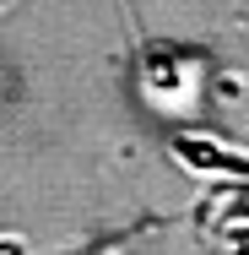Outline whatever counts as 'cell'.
<instances>
[{
  "instance_id": "cell-1",
  "label": "cell",
  "mask_w": 249,
  "mask_h": 255,
  "mask_svg": "<svg viewBox=\"0 0 249 255\" xmlns=\"http://www.w3.org/2000/svg\"><path fill=\"white\" fill-rule=\"evenodd\" d=\"M195 239L211 255H249V185L206 196L195 212Z\"/></svg>"
},
{
  "instance_id": "cell-2",
  "label": "cell",
  "mask_w": 249,
  "mask_h": 255,
  "mask_svg": "<svg viewBox=\"0 0 249 255\" xmlns=\"http://www.w3.org/2000/svg\"><path fill=\"white\" fill-rule=\"evenodd\" d=\"M168 152L179 157L184 168H200V174H233V179H249V157L211 141V136H173Z\"/></svg>"
},
{
  "instance_id": "cell-3",
  "label": "cell",
  "mask_w": 249,
  "mask_h": 255,
  "mask_svg": "<svg viewBox=\"0 0 249 255\" xmlns=\"http://www.w3.org/2000/svg\"><path fill=\"white\" fill-rule=\"evenodd\" d=\"M0 255H22V245L16 239H0Z\"/></svg>"
}]
</instances>
